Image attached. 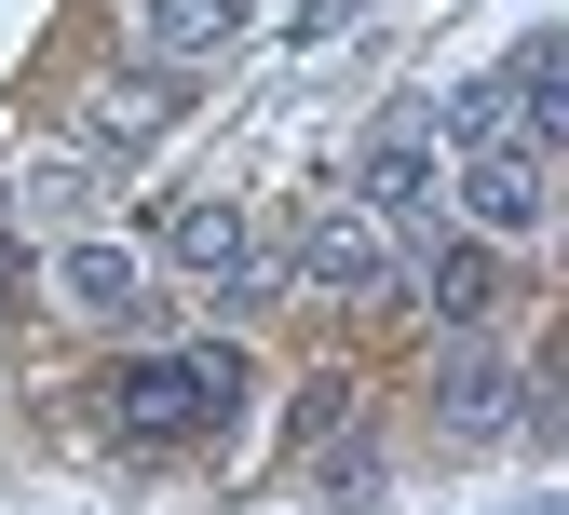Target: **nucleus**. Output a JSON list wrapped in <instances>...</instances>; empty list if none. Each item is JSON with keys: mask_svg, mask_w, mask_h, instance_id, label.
<instances>
[{"mask_svg": "<svg viewBox=\"0 0 569 515\" xmlns=\"http://www.w3.org/2000/svg\"><path fill=\"white\" fill-rule=\"evenodd\" d=\"M82 122L109 136V150H136V136H163V122H177V82H109V96H96Z\"/></svg>", "mask_w": 569, "mask_h": 515, "instance_id": "nucleus-11", "label": "nucleus"}, {"mask_svg": "<svg viewBox=\"0 0 569 515\" xmlns=\"http://www.w3.org/2000/svg\"><path fill=\"white\" fill-rule=\"evenodd\" d=\"M244 28V0H150V55L163 68H190V55H218Z\"/></svg>", "mask_w": 569, "mask_h": 515, "instance_id": "nucleus-10", "label": "nucleus"}, {"mask_svg": "<svg viewBox=\"0 0 569 515\" xmlns=\"http://www.w3.org/2000/svg\"><path fill=\"white\" fill-rule=\"evenodd\" d=\"M488 245H516V231H542V204H556V164H542V136H502V150H461L448 177H435Z\"/></svg>", "mask_w": 569, "mask_h": 515, "instance_id": "nucleus-3", "label": "nucleus"}, {"mask_svg": "<svg viewBox=\"0 0 569 515\" xmlns=\"http://www.w3.org/2000/svg\"><path fill=\"white\" fill-rule=\"evenodd\" d=\"M435 136H448V150H502V136H542V109L516 96V68H502V82H461L435 109Z\"/></svg>", "mask_w": 569, "mask_h": 515, "instance_id": "nucleus-6", "label": "nucleus"}, {"mask_svg": "<svg viewBox=\"0 0 569 515\" xmlns=\"http://www.w3.org/2000/svg\"><path fill=\"white\" fill-rule=\"evenodd\" d=\"M284 271H299L312 299H393V285H407L393 217H380V204H326L312 231H299V258H284Z\"/></svg>", "mask_w": 569, "mask_h": 515, "instance_id": "nucleus-2", "label": "nucleus"}, {"mask_svg": "<svg viewBox=\"0 0 569 515\" xmlns=\"http://www.w3.org/2000/svg\"><path fill=\"white\" fill-rule=\"evenodd\" d=\"M488 299H502V258H488V245H435L420 313H435V326H488Z\"/></svg>", "mask_w": 569, "mask_h": 515, "instance_id": "nucleus-7", "label": "nucleus"}, {"mask_svg": "<svg viewBox=\"0 0 569 515\" xmlns=\"http://www.w3.org/2000/svg\"><path fill=\"white\" fill-rule=\"evenodd\" d=\"M54 299L68 313H136V245H54Z\"/></svg>", "mask_w": 569, "mask_h": 515, "instance_id": "nucleus-8", "label": "nucleus"}, {"mask_svg": "<svg viewBox=\"0 0 569 515\" xmlns=\"http://www.w3.org/2000/svg\"><path fill=\"white\" fill-rule=\"evenodd\" d=\"M163 258L203 271L218 299H258V285H271V258H258V231H244V204H177V217H163Z\"/></svg>", "mask_w": 569, "mask_h": 515, "instance_id": "nucleus-4", "label": "nucleus"}, {"mask_svg": "<svg viewBox=\"0 0 569 515\" xmlns=\"http://www.w3.org/2000/svg\"><path fill=\"white\" fill-rule=\"evenodd\" d=\"M367 204L380 217H420V204H435V122H393L380 150H367Z\"/></svg>", "mask_w": 569, "mask_h": 515, "instance_id": "nucleus-9", "label": "nucleus"}, {"mask_svg": "<svg viewBox=\"0 0 569 515\" xmlns=\"http://www.w3.org/2000/svg\"><path fill=\"white\" fill-rule=\"evenodd\" d=\"M122 434H203L218 407H244V353L231 339H203V353H150V366H122Z\"/></svg>", "mask_w": 569, "mask_h": 515, "instance_id": "nucleus-1", "label": "nucleus"}, {"mask_svg": "<svg viewBox=\"0 0 569 515\" xmlns=\"http://www.w3.org/2000/svg\"><path fill=\"white\" fill-rule=\"evenodd\" d=\"M435 407H448V434H502V420H516V366L488 353L475 326H448V366H435Z\"/></svg>", "mask_w": 569, "mask_h": 515, "instance_id": "nucleus-5", "label": "nucleus"}]
</instances>
